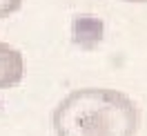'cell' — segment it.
Segmentation results:
<instances>
[{"label": "cell", "instance_id": "obj_4", "mask_svg": "<svg viewBox=\"0 0 147 136\" xmlns=\"http://www.w3.org/2000/svg\"><path fill=\"white\" fill-rule=\"evenodd\" d=\"M120 2H134V5H138V2H147V0H120Z\"/></svg>", "mask_w": 147, "mask_h": 136}, {"label": "cell", "instance_id": "obj_3", "mask_svg": "<svg viewBox=\"0 0 147 136\" xmlns=\"http://www.w3.org/2000/svg\"><path fill=\"white\" fill-rule=\"evenodd\" d=\"M22 7V0H0V20L13 16Z\"/></svg>", "mask_w": 147, "mask_h": 136}, {"label": "cell", "instance_id": "obj_2", "mask_svg": "<svg viewBox=\"0 0 147 136\" xmlns=\"http://www.w3.org/2000/svg\"><path fill=\"white\" fill-rule=\"evenodd\" d=\"M25 76V58L16 47L0 43V89L18 87Z\"/></svg>", "mask_w": 147, "mask_h": 136}, {"label": "cell", "instance_id": "obj_1", "mask_svg": "<svg viewBox=\"0 0 147 136\" xmlns=\"http://www.w3.org/2000/svg\"><path fill=\"white\" fill-rule=\"evenodd\" d=\"M138 127L136 103L109 87L74 89L51 112L56 136H136Z\"/></svg>", "mask_w": 147, "mask_h": 136}]
</instances>
